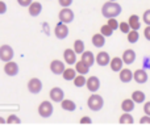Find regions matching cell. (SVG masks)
Here are the masks:
<instances>
[{
	"label": "cell",
	"instance_id": "obj_4",
	"mask_svg": "<svg viewBox=\"0 0 150 138\" xmlns=\"http://www.w3.org/2000/svg\"><path fill=\"white\" fill-rule=\"evenodd\" d=\"M54 34H55V37H57V38L65 39L66 37L69 36V26H67V24L59 21V23L57 24V26H55V29H54Z\"/></svg>",
	"mask_w": 150,
	"mask_h": 138
},
{
	"label": "cell",
	"instance_id": "obj_2",
	"mask_svg": "<svg viewBox=\"0 0 150 138\" xmlns=\"http://www.w3.org/2000/svg\"><path fill=\"white\" fill-rule=\"evenodd\" d=\"M87 105H88V108H90L91 111H95V112H98V111H100L101 108H103L104 100H103V97H101L100 95L93 94V95H91V96L88 97Z\"/></svg>",
	"mask_w": 150,
	"mask_h": 138
},
{
	"label": "cell",
	"instance_id": "obj_32",
	"mask_svg": "<svg viewBox=\"0 0 150 138\" xmlns=\"http://www.w3.org/2000/svg\"><path fill=\"white\" fill-rule=\"evenodd\" d=\"M119 29L122 32V33H125V34H128L130 30H132V28H130V25H129V23H125V21H122V23H120V26H119Z\"/></svg>",
	"mask_w": 150,
	"mask_h": 138
},
{
	"label": "cell",
	"instance_id": "obj_31",
	"mask_svg": "<svg viewBox=\"0 0 150 138\" xmlns=\"http://www.w3.org/2000/svg\"><path fill=\"white\" fill-rule=\"evenodd\" d=\"M100 33L105 37H109V36H112V33H113V29H112L108 24H105V25H103L100 28Z\"/></svg>",
	"mask_w": 150,
	"mask_h": 138
},
{
	"label": "cell",
	"instance_id": "obj_12",
	"mask_svg": "<svg viewBox=\"0 0 150 138\" xmlns=\"http://www.w3.org/2000/svg\"><path fill=\"white\" fill-rule=\"evenodd\" d=\"M86 87H87L88 91L96 92L100 88V80H99V78L98 76H91V78H88L87 83H86Z\"/></svg>",
	"mask_w": 150,
	"mask_h": 138
},
{
	"label": "cell",
	"instance_id": "obj_23",
	"mask_svg": "<svg viewBox=\"0 0 150 138\" xmlns=\"http://www.w3.org/2000/svg\"><path fill=\"white\" fill-rule=\"evenodd\" d=\"M134 100L133 99H125L124 101L121 103V109L124 111V112H132L133 109H134Z\"/></svg>",
	"mask_w": 150,
	"mask_h": 138
},
{
	"label": "cell",
	"instance_id": "obj_28",
	"mask_svg": "<svg viewBox=\"0 0 150 138\" xmlns=\"http://www.w3.org/2000/svg\"><path fill=\"white\" fill-rule=\"evenodd\" d=\"M74 50L76 54H80L82 55L83 53L86 51L84 50V42L82 41V39H76V41L74 42Z\"/></svg>",
	"mask_w": 150,
	"mask_h": 138
},
{
	"label": "cell",
	"instance_id": "obj_5",
	"mask_svg": "<svg viewBox=\"0 0 150 138\" xmlns=\"http://www.w3.org/2000/svg\"><path fill=\"white\" fill-rule=\"evenodd\" d=\"M13 54H15L13 49L9 45H3V46H0V59H1L3 62H9V61H12Z\"/></svg>",
	"mask_w": 150,
	"mask_h": 138
},
{
	"label": "cell",
	"instance_id": "obj_37",
	"mask_svg": "<svg viewBox=\"0 0 150 138\" xmlns=\"http://www.w3.org/2000/svg\"><path fill=\"white\" fill-rule=\"evenodd\" d=\"M58 1H59V5H62V7H70L73 4V0H58Z\"/></svg>",
	"mask_w": 150,
	"mask_h": 138
},
{
	"label": "cell",
	"instance_id": "obj_35",
	"mask_svg": "<svg viewBox=\"0 0 150 138\" xmlns=\"http://www.w3.org/2000/svg\"><path fill=\"white\" fill-rule=\"evenodd\" d=\"M142 20L146 25H150V9H146L142 15Z\"/></svg>",
	"mask_w": 150,
	"mask_h": 138
},
{
	"label": "cell",
	"instance_id": "obj_44",
	"mask_svg": "<svg viewBox=\"0 0 150 138\" xmlns=\"http://www.w3.org/2000/svg\"><path fill=\"white\" fill-rule=\"evenodd\" d=\"M0 124H7V120H4L3 117H0Z\"/></svg>",
	"mask_w": 150,
	"mask_h": 138
},
{
	"label": "cell",
	"instance_id": "obj_38",
	"mask_svg": "<svg viewBox=\"0 0 150 138\" xmlns=\"http://www.w3.org/2000/svg\"><path fill=\"white\" fill-rule=\"evenodd\" d=\"M140 124H150V116L149 115H145L140 118Z\"/></svg>",
	"mask_w": 150,
	"mask_h": 138
},
{
	"label": "cell",
	"instance_id": "obj_45",
	"mask_svg": "<svg viewBox=\"0 0 150 138\" xmlns=\"http://www.w3.org/2000/svg\"><path fill=\"white\" fill-rule=\"evenodd\" d=\"M111 1H116V0H111Z\"/></svg>",
	"mask_w": 150,
	"mask_h": 138
},
{
	"label": "cell",
	"instance_id": "obj_11",
	"mask_svg": "<svg viewBox=\"0 0 150 138\" xmlns=\"http://www.w3.org/2000/svg\"><path fill=\"white\" fill-rule=\"evenodd\" d=\"M49 95H50V99L55 103H61L63 100V97H65V92H63V89L59 88V87H54V88H52Z\"/></svg>",
	"mask_w": 150,
	"mask_h": 138
},
{
	"label": "cell",
	"instance_id": "obj_15",
	"mask_svg": "<svg viewBox=\"0 0 150 138\" xmlns=\"http://www.w3.org/2000/svg\"><path fill=\"white\" fill-rule=\"evenodd\" d=\"M122 61H124L125 65H132L133 62L136 61V51L132 49H128L122 53Z\"/></svg>",
	"mask_w": 150,
	"mask_h": 138
},
{
	"label": "cell",
	"instance_id": "obj_21",
	"mask_svg": "<svg viewBox=\"0 0 150 138\" xmlns=\"http://www.w3.org/2000/svg\"><path fill=\"white\" fill-rule=\"evenodd\" d=\"M75 70H76L79 74H83V75H86V74H88V71H90V66L80 59L79 62L75 63Z\"/></svg>",
	"mask_w": 150,
	"mask_h": 138
},
{
	"label": "cell",
	"instance_id": "obj_26",
	"mask_svg": "<svg viewBox=\"0 0 150 138\" xmlns=\"http://www.w3.org/2000/svg\"><path fill=\"white\" fill-rule=\"evenodd\" d=\"M62 76L65 80H74L75 76H76V70L75 68H65Z\"/></svg>",
	"mask_w": 150,
	"mask_h": 138
},
{
	"label": "cell",
	"instance_id": "obj_22",
	"mask_svg": "<svg viewBox=\"0 0 150 138\" xmlns=\"http://www.w3.org/2000/svg\"><path fill=\"white\" fill-rule=\"evenodd\" d=\"M82 61H83V62H86V63H87V65L91 67V66L95 63L96 57L92 54V51H84V53L82 54Z\"/></svg>",
	"mask_w": 150,
	"mask_h": 138
},
{
	"label": "cell",
	"instance_id": "obj_19",
	"mask_svg": "<svg viewBox=\"0 0 150 138\" xmlns=\"http://www.w3.org/2000/svg\"><path fill=\"white\" fill-rule=\"evenodd\" d=\"M92 45L95 47H103L105 45V36H103L101 33L93 34L92 36Z\"/></svg>",
	"mask_w": 150,
	"mask_h": 138
},
{
	"label": "cell",
	"instance_id": "obj_30",
	"mask_svg": "<svg viewBox=\"0 0 150 138\" xmlns=\"http://www.w3.org/2000/svg\"><path fill=\"white\" fill-rule=\"evenodd\" d=\"M73 82H74V86L75 87H83V86H86V83H87V79L84 78V75H83V74H80V75L75 76V79Z\"/></svg>",
	"mask_w": 150,
	"mask_h": 138
},
{
	"label": "cell",
	"instance_id": "obj_16",
	"mask_svg": "<svg viewBox=\"0 0 150 138\" xmlns=\"http://www.w3.org/2000/svg\"><path fill=\"white\" fill-rule=\"evenodd\" d=\"M122 65H124V61H122V58H119V57L112 58L111 63H109L111 70L115 71V73H120V71L122 70Z\"/></svg>",
	"mask_w": 150,
	"mask_h": 138
},
{
	"label": "cell",
	"instance_id": "obj_33",
	"mask_svg": "<svg viewBox=\"0 0 150 138\" xmlns=\"http://www.w3.org/2000/svg\"><path fill=\"white\" fill-rule=\"evenodd\" d=\"M108 24L109 26H111L113 30H116V29H119V26H120V23L116 20V17H111V18H108Z\"/></svg>",
	"mask_w": 150,
	"mask_h": 138
},
{
	"label": "cell",
	"instance_id": "obj_13",
	"mask_svg": "<svg viewBox=\"0 0 150 138\" xmlns=\"http://www.w3.org/2000/svg\"><path fill=\"white\" fill-rule=\"evenodd\" d=\"M63 58H65V62L67 63V65H75L76 63V53H75V50L73 49H66L65 51H63Z\"/></svg>",
	"mask_w": 150,
	"mask_h": 138
},
{
	"label": "cell",
	"instance_id": "obj_34",
	"mask_svg": "<svg viewBox=\"0 0 150 138\" xmlns=\"http://www.w3.org/2000/svg\"><path fill=\"white\" fill-rule=\"evenodd\" d=\"M20 123H21L20 117L16 115H11V116H8V118H7V124H20Z\"/></svg>",
	"mask_w": 150,
	"mask_h": 138
},
{
	"label": "cell",
	"instance_id": "obj_42",
	"mask_svg": "<svg viewBox=\"0 0 150 138\" xmlns=\"http://www.w3.org/2000/svg\"><path fill=\"white\" fill-rule=\"evenodd\" d=\"M144 112H145V115L150 116V101L145 103V105H144Z\"/></svg>",
	"mask_w": 150,
	"mask_h": 138
},
{
	"label": "cell",
	"instance_id": "obj_27",
	"mask_svg": "<svg viewBox=\"0 0 150 138\" xmlns=\"http://www.w3.org/2000/svg\"><path fill=\"white\" fill-rule=\"evenodd\" d=\"M119 123L120 124H133L134 123V118H133V116L130 115V112H124L121 116H120Z\"/></svg>",
	"mask_w": 150,
	"mask_h": 138
},
{
	"label": "cell",
	"instance_id": "obj_29",
	"mask_svg": "<svg viewBox=\"0 0 150 138\" xmlns=\"http://www.w3.org/2000/svg\"><path fill=\"white\" fill-rule=\"evenodd\" d=\"M138 39H140L138 30H134V29H132V30L128 33V41H129V44H136Z\"/></svg>",
	"mask_w": 150,
	"mask_h": 138
},
{
	"label": "cell",
	"instance_id": "obj_40",
	"mask_svg": "<svg viewBox=\"0 0 150 138\" xmlns=\"http://www.w3.org/2000/svg\"><path fill=\"white\" fill-rule=\"evenodd\" d=\"M144 36H145V38L150 41V25H148L145 28V30H144Z\"/></svg>",
	"mask_w": 150,
	"mask_h": 138
},
{
	"label": "cell",
	"instance_id": "obj_6",
	"mask_svg": "<svg viewBox=\"0 0 150 138\" xmlns=\"http://www.w3.org/2000/svg\"><path fill=\"white\" fill-rule=\"evenodd\" d=\"M58 17H59V21H62V23H65V24H69V23H71V21H74L75 16H74V12L69 7H63V9L59 12Z\"/></svg>",
	"mask_w": 150,
	"mask_h": 138
},
{
	"label": "cell",
	"instance_id": "obj_41",
	"mask_svg": "<svg viewBox=\"0 0 150 138\" xmlns=\"http://www.w3.org/2000/svg\"><path fill=\"white\" fill-rule=\"evenodd\" d=\"M91 123H92V120L88 116H84V117L80 118V124H91Z\"/></svg>",
	"mask_w": 150,
	"mask_h": 138
},
{
	"label": "cell",
	"instance_id": "obj_14",
	"mask_svg": "<svg viewBox=\"0 0 150 138\" xmlns=\"http://www.w3.org/2000/svg\"><path fill=\"white\" fill-rule=\"evenodd\" d=\"M96 63L99 66H108L111 63V57L107 51H100L98 55H96Z\"/></svg>",
	"mask_w": 150,
	"mask_h": 138
},
{
	"label": "cell",
	"instance_id": "obj_18",
	"mask_svg": "<svg viewBox=\"0 0 150 138\" xmlns=\"http://www.w3.org/2000/svg\"><path fill=\"white\" fill-rule=\"evenodd\" d=\"M120 80L122 83H129V82L133 80V73L129 70V68H122L120 71Z\"/></svg>",
	"mask_w": 150,
	"mask_h": 138
},
{
	"label": "cell",
	"instance_id": "obj_7",
	"mask_svg": "<svg viewBox=\"0 0 150 138\" xmlns=\"http://www.w3.org/2000/svg\"><path fill=\"white\" fill-rule=\"evenodd\" d=\"M28 89L30 94H40L42 91V82L38 78H32L28 82Z\"/></svg>",
	"mask_w": 150,
	"mask_h": 138
},
{
	"label": "cell",
	"instance_id": "obj_8",
	"mask_svg": "<svg viewBox=\"0 0 150 138\" xmlns=\"http://www.w3.org/2000/svg\"><path fill=\"white\" fill-rule=\"evenodd\" d=\"M133 79L136 80V83L144 84L148 82L149 76H148V73H146L144 68H138V70H136L134 73H133Z\"/></svg>",
	"mask_w": 150,
	"mask_h": 138
},
{
	"label": "cell",
	"instance_id": "obj_17",
	"mask_svg": "<svg viewBox=\"0 0 150 138\" xmlns=\"http://www.w3.org/2000/svg\"><path fill=\"white\" fill-rule=\"evenodd\" d=\"M41 12H42V4H41V3L33 1L30 5H29V15H30V16L36 17V16H38Z\"/></svg>",
	"mask_w": 150,
	"mask_h": 138
},
{
	"label": "cell",
	"instance_id": "obj_3",
	"mask_svg": "<svg viewBox=\"0 0 150 138\" xmlns=\"http://www.w3.org/2000/svg\"><path fill=\"white\" fill-rule=\"evenodd\" d=\"M53 111H54V108H53V104L50 101H42L41 104H40V107H38V113H40V116L41 117H44V118H47V117H50V116L53 115Z\"/></svg>",
	"mask_w": 150,
	"mask_h": 138
},
{
	"label": "cell",
	"instance_id": "obj_20",
	"mask_svg": "<svg viewBox=\"0 0 150 138\" xmlns=\"http://www.w3.org/2000/svg\"><path fill=\"white\" fill-rule=\"evenodd\" d=\"M61 107H62L63 111H69V112H74L76 109V104L73 100H69V99H63L61 101Z\"/></svg>",
	"mask_w": 150,
	"mask_h": 138
},
{
	"label": "cell",
	"instance_id": "obj_10",
	"mask_svg": "<svg viewBox=\"0 0 150 138\" xmlns=\"http://www.w3.org/2000/svg\"><path fill=\"white\" fill-rule=\"evenodd\" d=\"M18 65L16 62H12V61H9V62H5V66H4V73L7 74L8 76H15L18 74Z\"/></svg>",
	"mask_w": 150,
	"mask_h": 138
},
{
	"label": "cell",
	"instance_id": "obj_36",
	"mask_svg": "<svg viewBox=\"0 0 150 138\" xmlns=\"http://www.w3.org/2000/svg\"><path fill=\"white\" fill-rule=\"evenodd\" d=\"M17 3L21 7H29V5L33 3V0H17Z\"/></svg>",
	"mask_w": 150,
	"mask_h": 138
},
{
	"label": "cell",
	"instance_id": "obj_24",
	"mask_svg": "<svg viewBox=\"0 0 150 138\" xmlns=\"http://www.w3.org/2000/svg\"><path fill=\"white\" fill-rule=\"evenodd\" d=\"M129 25L132 29H134V30H138V29L141 28V21H140V17H138L137 15H132L129 17Z\"/></svg>",
	"mask_w": 150,
	"mask_h": 138
},
{
	"label": "cell",
	"instance_id": "obj_39",
	"mask_svg": "<svg viewBox=\"0 0 150 138\" xmlns=\"http://www.w3.org/2000/svg\"><path fill=\"white\" fill-rule=\"evenodd\" d=\"M5 12H7V4L0 0V15H4Z\"/></svg>",
	"mask_w": 150,
	"mask_h": 138
},
{
	"label": "cell",
	"instance_id": "obj_1",
	"mask_svg": "<svg viewBox=\"0 0 150 138\" xmlns=\"http://www.w3.org/2000/svg\"><path fill=\"white\" fill-rule=\"evenodd\" d=\"M120 13H121V5L116 1H111V0H108V1L104 3L103 7H101V15L107 18L117 17Z\"/></svg>",
	"mask_w": 150,
	"mask_h": 138
},
{
	"label": "cell",
	"instance_id": "obj_43",
	"mask_svg": "<svg viewBox=\"0 0 150 138\" xmlns=\"http://www.w3.org/2000/svg\"><path fill=\"white\" fill-rule=\"evenodd\" d=\"M144 66H145V67H148V68H150V61H149V58H145V59H144Z\"/></svg>",
	"mask_w": 150,
	"mask_h": 138
},
{
	"label": "cell",
	"instance_id": "obj_9",
	"mask_svg": "<svg viewBox=\"0 0 150 138\" xmlns=\"http://www.w3.org/2000/svg\"><path fill=\"white\" fill-rule=\"evenodd\" d=\"M65 63L61 62L59 59H54L52 61V63H50V71H52L53 74H55V75H61V74H63V71H65Z\"/></svg>",
	"mask_w": 150,
	"mask_h": 138
},
{
	"label": "cell",
	"instance_id": "obj_25",
	"mask_svg": "<svg viewBox=\"0 0 150 138\" xmlns=\"http://www.w3.org/2000/svg\"><path fill=\"white\" fill-rule=\"evenodd\" d=\"M132 99L134 100V103L141 104V103H144L146 100V95H145V92H142V91H134L132 94Z\"/></svg>",
	"mask_w": 150,
	"mask_h": 138
}]
</instances>
